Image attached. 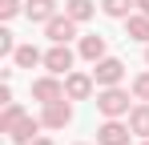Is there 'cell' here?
<instances>
[{
	"label": "cell",
	"mask_w": 149,
	"mask_h": 145,
	"mask_svg": "<svg viewBox=\"0 0 149 145\" xmlns=\"http://www.w3.org/2000/svg\"><path fill=\"white\" fill-rule=\"evenodd\" d=\"M133 89H125V85H109V89H97V113L101 117H129V109H133Z\"/></svg>",
	"instance_id": "1"
},
{
	"label": "cell",
	"mask_w": 149,
	"mask_h": 145,
	"mask_svg": "<svg viewBox=\"0 0 149 145\" xmlns=\"http://www.w3.org/2000/svg\"><path fill=\"white\" fill-rule=\"evenodd\" d=\"M28 97H32L36 105H49V101H56V97H65V77H56V72L32 77V81H28Z\"/></svg>",
	"instance_id": "2"
},
{
	"label": "cell",
	"mask_w": 149,
	"mask_h": 145,
	"mask_svg": "<svg viewBox=\"0 0 149 145\" xmlns=\"http://www.w3.org/2000/svg\"><path fill=\"white\" fill-rule=\"evenodd\" d=\"M40 125H45L49 133L69 129V125H73V101H69V97H56L49 105H40Z\"/></svg>",
	"instance_id": "3"
},
{
	"label": "cell",
	"mask_w": 149,
	"mask_h": 145,
	"mask_svg": "<svg viewBox=\"0 0 149 145\" xmlns=\"http://www.w3.org/2000/svg\"><path fill=\"white\" fill-rule=\"evenodd\" d=\"M65 97H69V101H89V97H97L93 69H73V72H65Z\"/></svg>",
	"instance_id": "4"
},
{
	"label": "cell",
	"mask_w": 149,
	"mask_h": 145,
	"mask_svg": "<svg viewBox=\"0 0 149 145\" xmlns=\"http://www.w3.org/2000/svg\"><path fill=\"white\" fill-rule=\"evenodd\" d=\"M133 137H137V133L129 129L125 117H105L97 125V145H129Z\"/></svg>",
	"instance_id": "5"
},
{
	"label": "cell",
	"mask_w": 149,
	"mask_h": 145,
	"mask_svg": "<svg viewBox=\"0 0 149 145\" xmlns=\"http://www.w3.org/2000/svg\"><path fill=\"white\" fill-rule=\"evenodd\" d=\"M73 65H77V48H69V45H49L45 48V65H40L45 72L65 77V72H73Z\"/></svg>",
	"instance_id": "6"
},
{
	"label": "cell",
	"mask_w": 149,
	"mask_h": 145,
	"mask_svg": "<svg viewBox=\"0 0 149 145\" xmlns=\"http://www.w3.org/2000/svg\"><path fill=\"white\" fill-rule=\"evenodd\" d=\"M93 81H97V89L121 85V81H125V61H117V56H101L97 65H93Z\"/></svg>",
	"instance_id": "7"
},
{
	"label": "cell",
	"mask_w": 149,
	"mask_h": 145,
	"mask_svg": "<svg viewBox=\"0 0 149 145\" xmlns=\"http://www.w3.org/2000/svg\"><path fill=\"white\" fill-rule=\"evenodd\" d=\"M77 28H81V24H77L69 12H56V16L45 24V36H49V45H69L77 36Z\"/></svg>",
	"instance_id": "8"
},
{
	"label": "cell",
	"mask_w": 149,
	"mask_h": 145,
	"mask_svg": "<svg viewBox=\"0 0 149 145\" xmlns=\"http://www.w3.org/2000/svg\"><path fill=\"white\" fill-rule=\"evenodd\" d=\"M77 56H81V61H89V65H97L101 56H109L105 36H101V32H85V36H77Z\"/></svg>",
	"instance_id": "9"
},
{
	"label": "cell",
	"mask_w": 149,
	"mask_h": 145,
	"mask_svg": "<svg viewBox=\"0 0 149 145\" xmlns=\"http://www.w3.org/2000/svg\"><path fill=\"white\" fill-rule=\"evenodd\" d=\"M40 129H45V125H40V113H36V117H32V113H24V117L12 125L8 141H12V145H28V141H36V137H40Z\"/></svg>",
	"instance_id": "10"
},
{
	"label": "cell",
	"mask_w": 149,
	"mask_h": 145,
	"mask_svg": "<svg viewBox=\"0 0 149 145\" xmlns=\"http://www.w3.org/2000/svg\"><path fill=\"white\" fill-rule=\"evenodd\" d=\"M56 12H61L56 0H24V16H28L32 24H49Z\"/></svg>",
	"instance_id": "11"
},
{
	"label": "cell",
	"mask_w": 149,
	"mask_h": 145,
	"mask_svg": "<svg viewBox=\"0 0 149 145\" xmlns=\"http://www.w3.org/2000/svg\"><path fill=\"white\" fill-rule=\"evenodd\" d=\"M125 40H137V45H149V12H133L125 16Z\"/></svg>",
	"instance_id": "12"
},
{
	"label": "cell",
	"mask_w": 149,
	"mask_h": 145,
	"mask_svg": "<svg viewBox=\"0 0 149 145\" xmlns=\"http://www.w3.org/2000/svg\"><path fill=\"white\" fill-rule=\"evenodd\" d=\"M36 65H45V52L36 45H16L12 52V69H36Z\"/></svg>",
	"instance_id": "13"
},
{
	"label": "cell",
	"mask_w": 149,
	"mask_h": 145,
	"mask_svg": "<svg viewBox=\"0 0 149 145\" xmlns=\"http://www.w3.org/2000/svg\"><path fill=\"white\" fill-rule=\"evenodd\" d=\"M97 8H101L97 0H65V12H69L77 24H89L93 16H97Z\"/></svg>",
	"instance_id": "14"
},
{
	"label": "cell",
	"mask_w": 149,
	"mask_h": 145,
	"mask_svg": "<svg viewBox=\"0 0 149 145\" xmlns=\"http://www.w3.org/2000/svg\"><path fill=\"white\" fill-rule=\"evenodd\" d=\"M125 121H129V129H133L137 137H149V101H137Z\"/></svg>",
	"instance_id": "15"
},
{
	"label": "cell",
	"mask_w": 149,
	"mask_h": 145,
	"mask_svg": "<svg viewBox=\"0 0 149 145\" xmlns=\"http://www.w3.org/2000/svg\"><path fill=\"white\" fill-rule=\"evenodd\" d=\"M101 12L109 20H125V16L137 12V0H101Z\"/></svg>",
	"instance_id": "16"
},
{
	"label": "cell",
	"mask_w": 149,
	"mask_h": 145,
	"mask_svg": "<svg viewBox=\"0 0 149 145\" xmlns=\"http://www.w3.org/2000/svg\"><path fill=\"white\" fill-rule=\"evenodd\" d=\"M24 113H28V109L20 105V101H8V105H0V133L8 137V133H12V125L24 117Z\"/></svg>",
	"instance_id": "17"
},
{
	"label": "cell",
	"mask_w": 149,
	"mask_h": 145,
	"mask_svg": "<svg viewBox=\"0 0 149 145\" xmlns=\"http://www.w3.org/2000/svg\"><path fill=\"white\" fill-rule=\"evenodd\" d=\"M129 89H133V101H149V65L129 81Z\"/></svg>",
	"instance_id": "18"
},
{
	"label": "cell",
	"mask_w": 149,
	"mask_h": 145,
	"mask_svg": "<svg viewBox=\"0 0 149 145\" xmlns=\"http://www.w3.org/2000/svg\"><path fill=\"white\" fill-rule=\"evenodd\" d=\"M24 12V0H0V20L8 24V20H16Z\"/></svg>",
	"instance_id": "19"
},
{
	"label": "cell",
	"mask_w": 149,
	"mask_h": 145,
	"mask_svg": "<svg viewBox=\"0 0 149 145\" xmlns=\"http://www.w3.org/2000/svg\"><path fill=\"white\" fill-rule=\"evenodd\" d=\"M12 52H16V36H12V28L4 24V28H0V56H12Z\"/></svg>",
	"instance_id": "20"
},
{
	"label": "cell",
	"mask_w": 149,
	"mask_h": 145,
	"mask_svg": "<svg viewBox=\"0 0 149 145\" xmlns=\"http://www.w3.org/2000/svg\"><path fill=\"white\" fill-rule=\"evenodd\" d=\"M28 145H56V141H52V137H45V133H40V137H36V141H28Z\"/></svg>",
	"instance_id": "21"
},
{
	"label": "cell",
	"mask_w": 149,
	"mask_h": 145,
	"mask_svg": "<svg viewBox=\"0 0 149 145\" xmlns=\"http://www.w3.org/2000/svg\"><path fill=\"white\" fill-rule=\"evenodd\" d=\"M137 12H149V0H137Z\"/></svg>",
	"instance_id": "22"
},
{
	"label": "cell",
	"mask_w": 149,
	"mask_h": 145,
	"mask_svg": "<svg viewBox=\"0 0 149 145\" xmlns=\"http://www.w3.org/2000/svg\"><path fill=\"white\" fill-rule=\"evenodd\" d=\"M145 65H149V45H145Z\"/></svg>",
	"instance_id": "23"
},
{
	"label": "cell",
	"mask_w": 149,
	"mask_h": 145,
	"mask_svg": "<svg viewBox=\"0 0 149 145\" xmlns=\"http://www.w3.org/2000/svg\"><path fill=\"white\" fill-rule=\"evenodd\" d=\"M141 145H149V137H141Z\"/></svg>",
	"instance_id": "24"
},
{
	"label": "cell",
	"mask_w": 149,
	"mask_h": 145,
	"mask_svg": "<svg viewBox=\"0 0 149 145\" xmlns=\"http://www.w3.org/2000/svg\"><path fill=\"white\" fill-rule=\"evenodd\" d=\"M77 145H89V141H77Z\"/></svg>",
	"instance_id": "25"
}]
</instances>
